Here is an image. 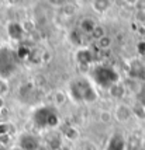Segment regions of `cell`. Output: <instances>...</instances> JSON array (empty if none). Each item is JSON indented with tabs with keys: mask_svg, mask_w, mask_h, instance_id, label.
<instances>
[{
	"mask_svg": "<svg viewBox=\"0 0 145 150\" xmlns=\"http://www.w3.org/2000/svg\"><path fill=\"white\" fill-rule=\"evenodd\" d=\"M93 79L94 81L100 86V87H111V86L117 84L119 81V74L113 70L111 67L107 66H97L93 70Z\"/></svg>",
	"mask_w": 145,
	"mask_h": 150,
	"instance_id": "cell-1",
	"label": "cell"
},
{
	"mask_svg": "<svg viewBox=\"0 0 145 150\" xmlns=\"http://www.w3.org/2000/svg\"><path fill=\"white\" fill-rule=\"evenodd\" d=\"M71 91L76 100H82V101H94L96 100V93L93 90V87L85 80L75 81L71 87Z\"/></svg>",
	"mask_w": 145,
	"mask_h": 150,
	"instance_id": "cell-2",
	"label": "cell"
},
{
	"mask_svg": "<svg viewBox=\"0 0 145 150\" xmlns=\"http://www.w3.org/2000/svg\"><path fill=\"white\" fill-rule=\"evenodd\" d=\"M16 69V58L14 53L9 49L0 51V77L4 79Z\"/></svg>",
	"mask_w": 145,
	"mask_h": 150,
	"instance_id": "cell-3",
	"label": "cell"
},
{
	"mask_svg": "<svg viewBox=\"0 0 145 150\" xmlns=\"http://www.w3.org/2000/svg\"><path fill=\"white\" fill-rule=\"evenodd\" d=\"M35 122L41 128H46V126H55L58 124V117L56 114L49 110V108H41L35 114Z\"/></svg>",
	"mask_w": 145,
	"mask_h": 150,
	"instance_id": "cell-4",
	"label": "cell"
},
{
	"mask_svg": "<svg viewBox=\"0 0 145 150\" xmlns=\"http://www.w3.org/2000/svg\"><path fill=\"white\" fill-rule=\"evenodd\" d=\"M124 149H125L124 137L120 136V135H114L110 139V142L107 143L104 150H124Z\"/></svg>",
	"mask_w": 145,
	"mask_h": 150,
	"instance_id": "cell-5",
	"label": "cell"
},
{
	"mask_svg": "<svg viewBox=\"0 0 145 150\" xmlns=\"http://www.w3.org/2000/svg\"><path fill=\"white\" fill-rule=\"evenodd\" d=\"M20 146L23 150H35L37 149V139L31 135H26V136L21 137V142H20Z\"/></svg>",
	"mask_w": 145,
	"mask_h": 150,
	"instance_id": "cell-6",
	"label": "cell"
},
{
	"mask_svg": "<svg viewBox=\"0 0 145 150\" xmlns=\"http://www.w3.org/2000/svg\"><path fill=\"white\" fill-rule=\"evenodd\" d=\"M130 115H131V111H130L128 107L120 105L119 108H117V117H119L120 121H127V119L130 118Z\"/></svg>",
	"mask_w": 145,
	"mask_h": 150,
	"instance_id": "cell-7",
	"label": "cell"
},
{
	"mask_svg": "<svg viewBox=\"0 0 145 150\" xmlns=\"http://www.w3.org/2000/svg\"><path fill=\"white\" fill-rule=\"evenodd\" d=\"M21 33H23V30H21V27L19 24H10V27H9V35L11 38H16V39L20 38Z\"/></svg>",
	"mask_w": 145,
	"mask_h": 150,
	"instance_id": "cell-8",
	"label": "cell"
},
{
	"mask_svg": "<svg viewBox=\"0 0 145 150\" xmlns=\"http://www.w3.org/2000/svg\"><path fill=\"white\" fill-rule=\"evenodd\" d=\"M94 28H96V25H94V23H93L92 20H85V21H82V30H83V31L93 33Z\"/></svg>",
	"mask_w": 145,
	"mask_h": 150,
	"instance_id": "cell-9",
	"label": "cell"
},
{
	"mask_svg": "<svg viewBox=\"0 0 145 150\" xmlns=\"http://www.w3.org/2000/svg\"><path fill=\"white\" fill-rule=\"evenodd\" d=\"M7 91H9V83H7L6 79L0 77V98L3 97Z\"/></svg>",
	"mask_w": 145,
	"mask_h": 150,
	"instance_id": "cell-10",
	"label": "cell"
},
{
	"mask_svg": "<svg viewBox=\"0 0 145 150\" xmlns=\"http://www.w3.org/2000/svg\"><path fill=\"white\" fill-rule=\"evenodd\" d=\"M0 150H4V149H3V147H1V146H0Z\"/></svg>",
	"mask_w": 145,
	"mask_h": 150,
	"instance_id": "cell-11",
	"label": "cell"
}]
</instances>
